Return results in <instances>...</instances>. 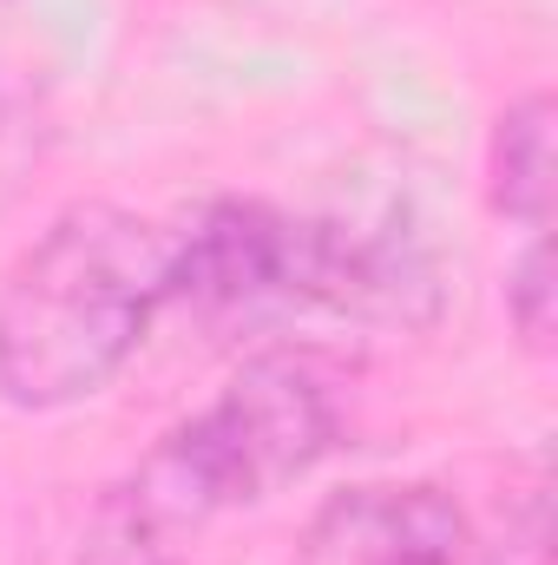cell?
Wrapping results in <instances>:
<instances>
[{"label": "cell", "mask_w": 558, "mask_h": 565, "mask_svg": "<svg viewBox=\"0 0 558 565\" xmlns=\"http://www.w3.org/2000/svg\"><path fill=\"white\" fill-rule=\"evenodd\" d=\"M178 231L126 204H73L0 282V402L26 415L79 408L126 375L171 302Z\"/></svg>", "instance_id": "cell-1"}, {"label": "cell", "mask_w": 558, "mask_h": 565, "mask_svg": "<svg viewBox=\"0 0 558 565\" xmlns=\"http://www.w3.org/2000/svg\"><path fill=\"white\" fill-rule=\"evenodd\" d=\"M335 402L296 355H250L230 388L171 427L139 473L99 513V559L106 565H164L184 533L230 507H257L296 487L335 447Z\"/></svg>", "instance_id": "cell-2"}, {"label": "cell", "mask_w": 558, "mask_h": 565, "mask_svg": "<svg viewBox=\"0 0 558 565\" xmlns=\"http://www.w3.org/2000/svg\"><path fill=\"white\" fill-rule=\"evenodd\" d=\"M171 302L204 329L322 316V217H296L264 198H217L191 231H178Z\"/></svg>", "instance_id": "cell-3"}, {"label": "cell", "mask_w": 558, "mask_h": 565, "mask_svg": "<svg viewBox=\"0 0 558 565\" xmlns=\"http://www.w3.org/2000/svg\"><path fill=\"white\" fill-rule=\"evenodd\" d=\"M296 565H466V513L440 487L329 493Z\"/></svg>", "instance_id": "cell-4"}, {"label": "cell", "mask_w": 558, "mask_h": 565, "mask_svg": "<svg viewBox=\"0 0 558 565\" xmlns=\"http://www.w3.org/2000/svg\"><path fill=\"white\" fill-rule=\"evenodd\" d=\"M486 191L493 211L513 217L526 237L552 231L558 204V106L552 93H526L500 113L493 151H486Z\"/></svg>", "instance_id": "cell-5"}, {"label": "cell", "mask_w": 558, "mask_h": 565, "mask_svg": "<svg viewBox=\"0 0 558 565\" xmlns=\"http://www.w3.org/2000/svg\"><path fill=\"white\" fill-rule=\"evenodd\" d=\"M506 316L519 329V342L533 355H552V329H558V282H552V237H526L519 264L506 270Z\"/></svg>", "instance_id": "cell-6"}, {"label": "cell", "mask_w": 558, "mask_h": 565, "mask_svg": "<svg viewBox=\"0 0 558 565\" xmlns=\"http://www.w3.org/2000/svg\"><path fill=\"white\" fill-rule=\"evenodd\" d=\"M493 565H552L546 559V507H533V526H526V540H506Z\"/></svg>", "instance_id": "cell-7"}]
</instances>
